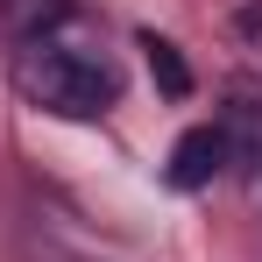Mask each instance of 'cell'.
Listing matches in <instances>:
<instances>
[{
    "label": "cell",
    "instance_id": "cell-1",
    "mask_svg": "<svg viewBox=\"0 0 262 262\" xmlns=\"http://www.w3.org/2000/svg\"><path fill=\"white\" fill-rule=\"evenodd\" d=\"M21 92L50 106V114H71V121H92V114H106L114 106V64L106 57H85V50H57V43H36L21 57Z\"/></svg>",
    "mask_w": 262,
    "mask_h": 262
},
{
    "label": "cell",
    "instance_id": "cell-2",
    "mask_svg": "<svg viewBox=\"0 0 262 262\" xmlns=\"http://www.w3.org/2000/svg\"><path fill=\"white\" fill-rule=\"evenodd\" d=\"M227 163H234L227 128H191V135H177V149H170V184L177 191H206Z\"/></svg>",
    "mask_w": 262,
    "mask_h": 262
},
{
    "label": "cell",
    "instance_id": "cell-3",
    "mask_svg": "<svg viewBox=\"0 0 262 262\" xmlns=\"http://www.w3.org/2000/svg\"><path fill=\"white\" fill-rule=\"evenodd\" d=\"M142 50H149V71H156V85L170 92V99H184V92H191V71H184L177 43H163V36H142Z\"/></svg>",
    "mask_w": 262,
    "mask_h": 262
}]
</instances>
